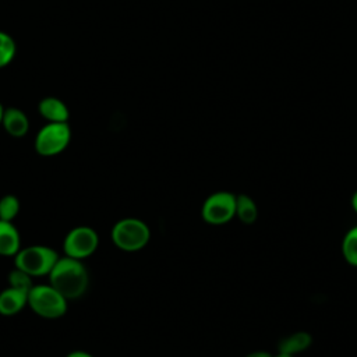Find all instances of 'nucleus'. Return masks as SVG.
I'll use <instances>...</instances> for the list:
<instances>
[{
  "label": "nucleus",
  "mask_w": 357,
  "mask_h": 357,
  "mask_svg": "<svg viewBox=\"0 0 357 357\" xmlns=\"http://www.w3.org/2000/svg\"><path fill=\"white\" fill-rule=\"evenodd\" d=\"M351 208H353L354 212L357 213V191L351 195Z\"/></svg>",
  "instance_id": "obj_20"
},
{
  "label": "nucleus",
  "mask_w": 357,
  "mask_h": 357,
  "mask_svg": "<svg viewBox=\"0 0 357 357\" xmlns=\"http://www.w3.org/2000/svg\"><path fill=\"white\" fill-rule=\"evenodd\" d=\"M245 357H272V354L266 350H257V351L248 353Z\"/></svg>",
  "instance_id": "obj_18"
},
{
  "label": "nucleus",
  "mask_w": 357,
  "mask_h": 357,
  "mask_svg": "<svg viewBox=\"0 0 357 357\" xmlns=\"http://www.w3.org/2000/svg\"><path fill=\"white\" fill-rule=\"evenodd\" d=\"M99 244L98 233L89 226H78L71 229L64 241H63V251L66 257L84 259L92 255Z\"/></svg>",
  "instance_id": "obj_7"
},
{
  "label": "nucleus",
  "mask_w": 357,
  "mask_h": 357,
  "mask_svg": "<svg viewBox=\"0 0 357 357\" xmlns=\"http://www.w3.org/2000/svg\"><path fill=\"white\" fill-rule=\"evenodd\" d=\"M151 238V230L145 222L137 218H124L112 229V241L123 251H138Z\"/></svg>",
  "instance_id": "obj_3"
},
{
  "label": "nucleus",
  "mask_w": 357,
  "mask_h": 357,
  "mask_svg": "<svg viewBox=\"0 0 357 357\" xmlns=\"http://www.w3.org/2000/svg\"><path fill=\"white\" fill-rule=\"evenodd\" d=\"M311 343H312L311 335L304 331H298V332H294L280 340L279 353L297 356V354L303 353L304 350H307L311 346Z\"/></svg>",
  "instance_id": "obj_12"
},
{
  "label": "nucleus",
  "mask_w": 357,
  "mask_h": 357,
  "mask_svg": "<svg viewBox=\"0 0 357 357\" xmlns=\"http://www.w3.org/2000/svg\"><path fill=\"white\" fill-rule=\"evenodd\" d=\"M202 219L209 225H225L236 216V195L229 191L211 194L201 208Z\"/></svg>",
  "instance_id": "obj_6"
},
{
  "label": "nucleus",
  "mask_w": 357,
  "mask_h": 357,
  "mask_svg": "<svg viewBox=\"0 0 357 357\" xmlns=\"http://www.w3.org/2000/svg\"><path fill=\"white\" fill-rule=\"evenodd\" d=\"M47 276L49 284L67 301L81 297L89 283V275L84 264L79 259L70 257L59 258Z\"/></svg>",
  "instance_id": "obj_1"
},
{
  "label": "nucleus",
  "mask_w": 357,
  "mask_h": 357,
  "mask_svg": "<svg viewBox=\"0 0 357 357\" xmlns=\"http://www.w3.org/2000/svg\"><path fill=\"white\" fill-rule=\"evenodd\" d=\"M21 248V238L13 222L0 219V255L14 257Z\"/></svg>",
  "instance_id": "obj_11"
},
{
  "label": "nucleus",
  "mask_w": 357,
  "mask_h": 357,
  "mask_svg": "<svg viewBox=\"0 0 357 357\" xmlns=\"http://www.w3.org/2000/svg\"><path fill=\"white\" fill-rule=\"evenodd\" d=\"M20 212V201L15 195L7 194L0 199V219L13 222Z\"/></svg>",
  "instance_id": "obj_16"
},
{
  "label": "nucleus",
  "mask_w": 357,
  "mask_h": 357,
  "mask_svg": "<svg viewBox=\"0 0 357 357\" xmlns=\"http://www.w3.org/2000/svg\"><path fill=\"white\" fill-rule=\"evenodd\" d=\"M57 259V252L46 245H28L20 248L14 255L15 268L24 271L32 278L49 275Z\"/></svg>",
  "instance_id": "obj_2"
},
{
  "label": "nucleus",
  "mask_w": 357,
  "mask_h": 357,
  "mask_svg": "<svg viewBox=\"0 0 357 357\" xmlns=\"http://www.w3.org/2000/svg\"><path fill=\"white\" fill-rule=\"evenodd\" d=\"M1 126L8 135L14 138H21L29 130V120L24 110L18 107H4Z\"/></svg>",
  "instance_id": "obj_9"
},
{
  "label": "nucleus",
  "mask_w": 357,
  "mask_h": 357,
  "mask_svg": "<svg viewBox=\"0 0 357 357\" xmlns=\"http://www.w3.org/2000/svg\"><path fill=\"white\" fill-rule=\"evenodd\" d=\"M71 128L68 123H47L35 137V151L42 156L61 153L70 144Z\"/></svg>",
  "instance_id": "obj_5"
},
{
  "label": "nucleus",
  "mask_w": 357,
  "mask_h": 357,
  "mask_svg": "<svg viewBox=\"0 0 357 357\" xmlns=\"http://www.w3.org/2000/svg\"><path fill=\"white\" fill-rule=\"evenodd\" d=\"M272 357H297V356H290V354H284V353H278V354H275V356H272Z\"/></svg>",
  "instance_id": "obj_21"
},
{
  "label": "nucleus",
  "mask_w": 357,
  "mask_h": 357,
  "mask_svg": "<svg viewBox=\"0 0 357 357\" xmlns=\"http://www.w3.org/2000/svg\"><path fill=\"white\" fill-rule=\"evenodd\" d=\"M28 305L36 315L47 319L60 318L67 311V300L50 284H33L28 293Z\"/></svg>",
  "instance_id": "obj_4"
},
{
  "label": "nucleus",
  "mask_w": 357,
  "mask_h": 357,
  "mask_svg": "<svg viewBox=\"0 0 357 357\" xmlns=\"http://www.w3.org/2000/svg\"><path fill=\"white\" fill-rule=\"evenodd\" d=\"M236 216L240 222L251 225L258 218V208L255 201L247 194L236 195Z\"/></svg>",
  "instance_id": "obj_13"
},
{
  "label": "nucleus",
  "mask_w": 357,
  "mask_h": 357,
  "mask_svg": "<svg viewBox=\"0 0 357 357\" xmlns=\"http://www.w3.org/2000/svg\"><path fill=\"white\" fill-rule=\"evenodd\" d=\"M3 113H4V106L0 103V126H1V120H3Z\"/></svg>",
  "instance_id": "obj_22"
},
{
  "label": "nucleus",
  "mask_w": 357,
  "mask_h": 357,
  "mask_svg": "<svg viewBox=\"0 0 357 357\" xmlns=\"http://www.w3.org/2000/svg\"><path fill=\"white\" fill-rule=\"evenodd\" d=\"M342 252L346 262L351 266H357V226H353L343 237Z\"/></svg>",
  "instance_id": "obj_14"
},
{
  "label": "nucleus",
  "mask_w": 357,
  "mask_h": 357,
  "mask_svg": "<svg viewBox=\"0 0 357 357\" xmlns=\"http://www.w3.org/2000/svg\"><path fill=\"white\" fill-rule=\"evenodd\" d=\"M8 284L11 287L20 289L25 293H29V290L33 287L32 283V276H29L28 273H25L24 271L14 268L10 273H8Z\"/></svg>",
  "instance_id": "obj_17"
},
{
  "label": "nucleus",
  "mask_w": 357,
  "mask_h": 357,
  "mask_svg": "<svg viewBox=\"0 0 357 357\" xmlns=\"http://www.w3.org/2000/svg\"><path fill=\"white\" fill-rule=\"evenodd\" d=\"M67 357H93V356L84 351V350H74L70 354H67Z\"/></svg>",
  "instance_id": "obj_19"
},
{
  "label": "nucleus",
  "mask_w": 357,
  "mask_h": 357,
  "mask_svg": "<svg viewBox=\"0 0 357 357\" xmlns=\"http://www.w3.org/2000/svg\"><path fill=\"white\" fill-rule=\"evenodd\" d=\"M38 112L47 123H67L70 119L67 105L56 96H46L40 99Z\"/></svg>",
  "instance_id": "obj_8"
},
{
  "label": "nucleus",
  "mask_w": 357,
  "mask_h": 357,
  "mask_svg": "<svg viewBox=\"0 0 357 357\" xmlns=\"http://www.w3.org/2000/svg\"><path fill=\"white\" fill-rule=\"evenodd\" d=\"M25 305H28V293L11 286L0 293L1 315H14L20 312Z\"/></svg>",
  "instance_id": "obj_10"
},
{
  "label": "nucleus",
  "mask_w": 357,
  "mask_h": 357,
  "mask_svg": "<svg viewBox=\"0 0 357 357\" xmlns=\"http://www.w3.org/2000/svg\"><path fill=\"white\" fill-rule=\"evenodd\" d=\"M17 45L13 36L4 31H0V68L7 67L15 57Z\"/></svg>",
  "instance_id": "obj_15"
}]
</instances>
